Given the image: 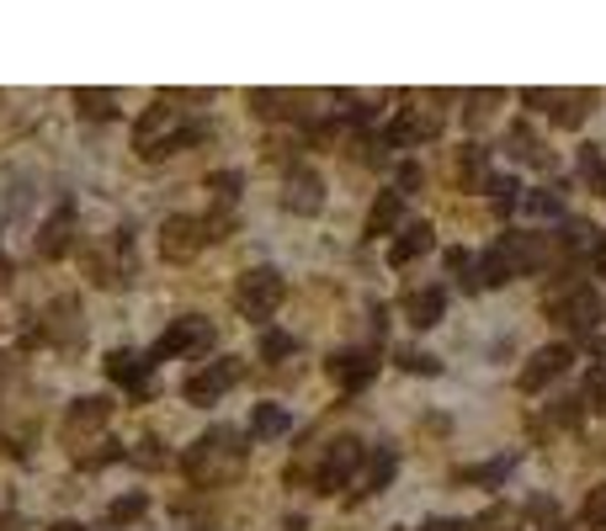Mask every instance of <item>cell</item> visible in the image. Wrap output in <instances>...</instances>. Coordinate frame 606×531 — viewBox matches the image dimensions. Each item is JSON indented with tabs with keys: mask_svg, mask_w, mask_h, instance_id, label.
I'll use <instances>...</instances> for the list:
<instances>
[{
	"mask_svg": "<svg viewBox=\"0 0 606 531\" xmlns=\"http://www.w3.org/2000/svg\"><path fill=\"white\" fill-rule=\"evenodd\" d=\"M250 435H256V441H277V435H288V410H277V404H256V414H250Z\"/></svg>",
	"mask_w": 606,
	"mask_h": 531,
	"instance_id": "obj_21",
	"label": "cell"
},
{
	"mask_svg": "<svg viewBox=\"0 0 606 531\" xmlns=\"http://www.w3.org/2000/svg\"><path fill=\"white\" fill-rule=\"evenodd\" d=\"M187 139H197V128H187L170 107H149L145 118H139V128H133V149H139L145 160H160L170 149H181Z\"/></svg>",
	"mask_w": 606,
	"mask_h": 531,
	"instance_id": "obj_3",
	"label": "cell"
},
{
	"mask_svg": "<svg viewBox=\"0 0 606 531\" xmlns=\"http://www.w3.org/2000/svg\"><path fill=\"white\" fill-rule=\"evenodd\" d=\"M145 505H149L145 494H128V500H118V505L107 510V521H112V527H118V521H133V515H139Z\"/></svg>",
	"mask_w": 606,
	"mask_h": 531,
	"instance_id": "obj_30",
	"label": "cell"
},
{
	"mask_svg": "<svg viewBox=\"0 0 606 531\" xmlns=\"http://www.w3.org/2000/svg\"><path fill=\"white\" fill-rule=\"evenodd\" d=\"M495 107H500V91H474L463 118H468V128H485V122L495 118Z\"/></svg>",
	"mask_w": 606,
	"mask_h": 531,
	"instance_id": "obj_27",
	"label": "cell"
},
{
	"mask_svg": "<svg viewBox=\"0 0 606 531\" xmlns=\"http://www.w3.org/2000/svg\"><path fill=\"white\" fill-rule=\"evenodd\" d=\"M208 345H213V324H208V319H197V314H187V319H176L166 335L155 340L149 362H160V357H192V351H208Z\"/></svg>",
	"mask_w": 606,
	"mask_h": 531,
	"instance_id": "obj_6",
	"label": "cell"
},
{
	"mask_svg": "<svg viewBox=\"0 0 606 531\" xmlns=\"http://www.w3.org/2000/svg\"><path fill=\"white\" fill-rule=\"evenodd\" d=\"M441 309H447V292L441 288H420V292L405 298V319H410L415 330H431V324L441 319Z\"/></svg>",
	"mask_w": 606,
	"mask_h": 531,
	"instance_id": "obj_16",
	"label": "cell"
},
{
	"mask_svg": "<svg viewBox=\"0 0 606 531\" xmlns=\"http://www.w3.org/2000/svg\"><path fill=\"white\" fill-rule=\"evenodd\" d=\"M426 250H431V223H405V229H399V240H394V250H388V261L410 266V261H420Z\"/></svg>",
	"mask_w": 606,
	"mask_h": 531,
	"instance_id": "obj_17",
	"label": "cell"
},
{
	"mask_svg": "<svg viewBox=\"0 0 606 531\" xmlns=\"http://www.w3.org/2000/svg\"><path fill=\"white\" fill-rule=\"evenodd\" d=\"M208 244V234H202V218H192V213H176V218H166L160 223V256L166 261H176V266H187Z\"/></svg>",
	"mask_w": 606,
	"mask_h": 531,
	"instance_id": "obj_8",
	"label": "cell"
},
{
	"mask_svg": "<svg viewBox=\"0 0 606 531\" xmlns=\"http://www.w3.org/2000/svg\"><path fill=\"white\" fill-rule=\"evenodd\" d=\"M569 362H575V345H543V351H533V362L521 367V388L527 393H537V388H548L554 378H564L569 372Z\"/></svg>",
	"mask_w": 606,
	"mask_h": 531,
	"instance_id": "obj_9",
	"label": "cell"
},
{
	"mask_svg": "<svg viewBox=\"0 0 606 531\" xmlns=\"http://www.w3.org/2000/svg\"><path fill=\"white\" fill-rule=\"evenodd\" d=\"M0 531H17V521H11V515H6V521H0Z\"/></svg>",
	"mask_w": 606,
	"mask_h": 531,
	"instance_id": "obj_38",
	"label": "cell"
},
{
	"mask_svg": "<svg viewBox=\"0 0 606 531\" xmlns=\"http://www.w3.org/2000/svg\"><path fill=\"white\" fill-rule=\"evenodd\" d=\"M235 383H240V362H235V357H223V362H208L202 372L187 378V399H192V404H213L223 388H235Z\"/></svg>",
	"mask_w": 606,
	"mask_h": 531,
	"instance_id": "obj_11",
	"label": "cell"
},
{
	"mask_svg": "<svg viewBox=\"0 0 606 531\" xmlns=\"http://www.w3.org/2000/svg\"><path fill=\"white\" fill-rule=\"evenodd\" d=\"M510 154H516V160H533V166H554V154H548V149H543V139H537L533 128H510Z\"/></svg>",
	"mask_w": 606,
	"mask_h": 531,
	"instance_id": "obj_22",
	"label": "cell"
},
{
	"mask_svg": "<svg viewBox=\"0 0 606 531\" xmlns=\"http://www.w3.org/2000/svg\"><path fill=\"white\" fill-rule=\"evenodd\" d=\"M70 244H74V213L64 208V213H53L49 223H43V240H38V250H43L49 261H59Z\"/></svg>",
	"mask_w": 606,
	"mask_h": 531,
	"instance_id": "obj_18",
	"label": "cell"
},
{
	"mask_svg": "<svg viewBox=\"0 0 606 531\" xmlns=\"http://www.w3.org/2000/svg\"><path fill=\"white\" fill-rule=\"evenodd\" d=\"M527 107H543L558 128H580L596 112V91H527Z\"/></svg>",
	"mask_w": 606,
	"mask_h": 531,
	"instance_id": "obj_7",
	"label": "cell"
},
{
	"mask_svg": "<svg viewBox=\"0 0 606 531\" xmlns=\"http://www.w3.org/2000/svg\"><path fill=\"white\" fill-rule=\"evenodd\" d=\"M394 452H388V447H378V452H372V462H367V473H357V483H362V494H378V489H384L388 479H394Z\"/></svg>",
	"mask_w": 606,
	"mask_h": 531,
	"instance_id": "obj_23",
	"label": "cell"
},
{
	"mask_svg": "<svg viewBox=\"0 0 606 531\" xmlns=\"http://www.w3.org/2000/svg\"><path fill=\"white\" fill-rule=\"evenodd\" d=\"M585 527H606V483L590 489V500H585Z\"/></svg>",
	"mask_w": 606,
	"mask_h": 531,
	"instance_id": "obj_32",
	"label": "cell"
},
{
	"mask_svg": "<svg viewBox=\"0 0 606 531\" xmlns=\"http://www.w3.org/2000/svg\"><path fill=\"white\" fill-rule=\"evenodd\" d=\"M420 531H463V527H458V521H426Z\"/></svg>",
	"mask_w": 606,
	"mask_h": 531,
	"instance_id": "obj_35",
	"label": "cell"
},
{
	"mask_svg": "<svg viewBox=\"0 0 606 531\" xmlns=\"http://www.w3.org/2000/svg\"><path fill=\"white\" fill-rule=\"evenodd\" d=\"M149 372H155V362L139 357V351H112V357H107V378L128 383L133 393H145V388H149Z\"/></svg>",
	"mask_w": 606,
	"mask_h": 531,
	"instance_id": "obj_15",
	"label": "cell"
},
{
	"mask_svg": "<svg viewBox=\"0 0 606 531\" xmlns=\"http://www.w3.org/2000/svg\"><path fill=\"white\" fill-rule=\"evenodd\" d=\"M74 107H80V118H118V97L112 91H91V86L74 91Z\"/></svg>",
	"mask_w": 606,
	"mask_h": 531,
	"instance_id": "obj_24",
	"label": "cell"
},
{
	"mask_svg": "<svg viewBox=\"0 0 606 531\" xmlns=\"http://www.w3.org/2000/svg\"><path fill=\"white\" fill-rule=\"evenodd\" d=\"M453 181H458L463 192H479V187H489V149L463 144L458 154H453Z\"/></svg>",
	"mask_w": 606,
	"mask_h": 531,
	"instance_id": "obj_13",
	"label": "cell"
},
{
	"mask_svg": "<svg viewBox=\"0 0 606 531\" xmlns=\"http://www.w3.org/2000/svg\"><path fill=\"white\" fill-rule=\"evenodd\" d=\"M49 531H80V527H74V521H53Z\"/></svg>",
	"mask_w": 606,
	"mask_h": 531,
	"instance_id": "obj_37",
	"label": "cell"
},
{
	"mask_svg": "<svg viewBox=\"0 0 606 531\" xmlns=\"http://www.w3.org/2000/svg\"><path fill=\"white\" fill-rule=\"evenodd\" d=\"M580 404H590L596 414H606V367H590V378H585V399Z\"/></svg>",
	"mask_w": 606,
	"mask_h": 531,
	"instance_id": "obj_28",
	"label": "cell"
},
{
	"mask_svg": "<svg viewBox=\"0 0 606 531\" xmlns=\"http://www.w3.org/2000/svg\"><path fill=\"white\" fill-rule=\"evenodd\" d=\"M596 271H602V277H606V240L596 244Z\"/></svg>",
	"mask_w": 606,
	"mask_h": 531,
	"instance_id": "obj_36",
	"label": "cell"
},
{
	"mask_svg": "<svg viewBox=\"0 0 606 531\" xmlns=\"http://www.w3.org/2000/svg\"><path fill=\"white\" fill-rule=\"evenodd\" d=\"M319 202H325V181H319V170L292 166L288 181H282V208L309 218V213H319Z\"/></svg>",
	"mask_w": 606,
	"mask_h": 531,
	"instance_id": "obj_10",
	"label": "cell"
},
{
	"mask_svg": "<svg viewBox=\"0 0 606 531\" xmlns=\"http://www.w3.org/2000/svg\"><path fill=\"white\" fill-rule=\"evenodd\" d=\"M580 176L590 181V192H602V197H606V160H602V149H596V144H585V149H580Z\"/></svg>",
	"mask_w": 606,
	"mask_h": 531,
	"instance_id": "obj_26",
	"label": "cell"
},
{
	"mask_svg": "<svg viewBox=\"0 0 606 531\" xmlns=\"http://www.w3.org/2000/svg\"><path fill=\"white\" fill-rule=\"evenodd\" d=\"M527 213H537V218H558V213H564V202H558L554 192H533V197H527Z\"/></svg>",
	"mask_w": 606,
	"mask_h": 531,
	"instance_id": "obj_29",
	"label": "cell"
},
{
	"mask_svg": "<svg viewBox=\"0 0 606 531\" xmlns=\"http://www.w3.org/2000/svg\"><path fill=\"white\" fill-rule=\"evenodd\" d=\"M282 277L271 271V266H250L240 282H235V309H240L245 319H256V324H267L271 314H277V303H282Z\"/></svg>",
	"mask_w": 606,
	"mask_h": 531,
	"instance_id": "obj_4",
	"label": "cell"
},
{
	"mask_svg": "<svg viewBox=\"0 0 606 531\" xmlns=\"http://www.w3.org/2000/svg\"><path fill=\"white\" fill-rule=\"evenodd\" d=\"M441 118L437 112H420V107H405L399 122L388 128V144H426V139H437Z\"/></svg>",
	"mask_w": 606,
	"mask_h": 531,
	"instance_id": "obj_12",
	"label": "cell"
},
{
	"mask_svg": "<svg viewBox=\"0 0 606 531\" xmlns=\"http://www.w3.org/2000/svg\"><path fill=\"white\" fill-rule=\"evenodd\" d=\"M548 319L554 324H564V330H575V335H590L596 324H602V298L585 288V282H575V277H564L554 292H548Z\"/></svg>",
	"mask_w": 606,
	"mask_h": 531,
	"instance_id": "obj_2",
	"label": "cell"
},
{
	"mask_svg": "<svg viewBox=\"0 0 606 531\" xmlns=\"http://www.w3.org/2000/svg\"><path fill=\"white\" fill-rule=\"evenodd\" d=\"M399 218H405V197L384 192L372 202V218H367V234H399Z\"/></svg>",
	"mask_w": 606,
	"mask_h": 531,
	"instance_id": "obj_19",
	"label": "cell"
},
{
	"mask_svg": "<svg viewBox=\"0 0 606 531\" xmlns=\"http://www.w3.org/2000/svg\"><path fill=\"white\" fill-rule=\"evenodd\" d=\"M485 192H495V213H500V218L516 208V181H489Z\"/></svg>",
	"mask_w": 606,
	"mask_h": 531,
	"instance_id": "obj_31",
	"label": "cell"
},
{
	"mask_svg": "<svg viewBox=\"0 0 606 531\" xmlns=\"http://www.w3.org/2000/svg\"><path fill=\"white\" fill-rule=\"evenodd\" d=\"M330 378H336L346 393H357L362 383H372V372H378V362H372V351H340L336 362L325 367Z\"/></svg>",
	"mask_w": 606,
	"mask_h": 531,
	"instance_id": "obj_14",
	"label": "cell"
},
{
	"mask_svg": "<svg viewBox=\"0 0 606 531\" xmlns=\"http://www.w3.org/2000/svg\"><path fill=\"white\" fill-rule=\"evenodd\" d=\"M208 187H213L219 197H235V192H240V176H229V170H219V176H208Z\"/></svg>",
	"mask_w": 606,
	"mask_h": 531,
	"instance_id": "obj_34",
	"label": "cell"
},
{
	"mask_svg": "<svg viewBox=\"0 0 606 531\" xmlns=\"http://www.w3.org/2000/svg\"><path fill=\"white\" fill-rule=\"evenodd\" d=\"M107 414H112V404H107V399H74L70 431H91V425H107Z\"/></svg>",
	"mask_w": 606,
	"mask_h": 531,
	"instance_id": "obj_25",
	"label": "cell"
},
{
	"mask_svg": "<svg viewBox=\"0 0 606 531\" xmlns=\"http://www.w3.org/2000/svg\"><path fill=\"white\" fill-rule=\"evenodd\" d=\"M49 340H80V309H74V298H59L49 309Z\"/></svg>",
	"mask_w": 606,
	"mask_h": 531,
	"instance_id": "obj_20",
	"label": "cell"
},
{
	"mask_svg": "<svg viewBox=\"0 0 606 531\" xmlns=\"http://www.w3.org/2000/svg\"><path fill=\"white\" fill-rule=\"evenodd\" d=\"M362 462H367V447L357 441V435L330 441V447H325V458H319V468H315V489H319V494H336L351 473H362Z\"/></svg>",
	"mask_w": 606,
	"mask_h": 531,
	"instance_id": "obj_5",
	"label": "cell"
},
{
	"mask_svg": "<svg viewBox=\"0 0 606 531\" xmlns=\"http://www.w3.org/2000/svg\"><path fill=\"white\" fill-rule=\"evenodd\" d=\"M288 351H292V335H282V330H277V335H261V357H267V362L288 357Z\"/></svg>",
	"mask_w": 606,
	"mask_h": 531,
	"instance_id": "obj_33",
	"label": "cell"
},
{
	"mask_svg": "<svg viewBox=\"0 0 606 531\" xmlns=\"http://www.w3.org/2000/svg\"><path fill=\"white\" fill-rule=\"evenodd\" d=\"M240 473V435L219 425V431H208L197 441L192 452H187V479L202 483V489H213V483L235 479Z\"/></svg>",
	"mask_w": 606,
	"mask_h": 531,
	"instance_id": "obj_1",
	"label": "cell"
}]
</instances>
